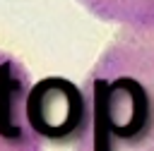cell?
<instances>
[{"instance_id": "cell-1", "label": "cell", "mask_w": 154, "mask_h": 151, "mask_svg": "<svg viewBox=\"0 0 154 151\" xmlns=\"http://www.w3.org/2000/svg\"><path fill=\"white\" fill-rule=\"evenodd\" d=\"M82 91L79 151H154V24L125 26Z\"/></svg>"}, {"instance_id": "cell-2", "label": "cell", "mask_w": 154, "mask_h": 151, "mask_svg": "<svg viewBox=\"0 0 154 151\" xmlns=\"http://www.w3.org/2000/svg\"><path fill=\"white\" fill-rule=\"evenodd\" d=\"M26 115L46 139H67L79 132L87 115V98L79 86L63 77H46L29 89Z\"/></svg>"}, {"instance_id": "cell-3", "label": "cell", "mask_w": 154, "mask_h": 151, "mask_svg": "<svg viewBox=\"0 0 154 151\" xmlns=\"http://www.w3.org/2000/svg\"><path fill=\"white\" fill-rule=\"evenodd\" d=\"M96 17L125 26L154 24V0H82Z\"/></svg>"}]
</instances>
